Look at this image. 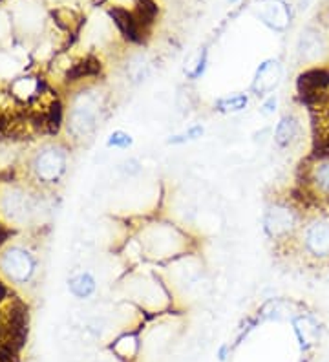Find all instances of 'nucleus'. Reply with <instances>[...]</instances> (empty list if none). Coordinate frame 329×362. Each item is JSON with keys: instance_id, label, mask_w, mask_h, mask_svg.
<instances>
[{"instance_id": "9", "label": "nucleus", "mask_w": 329, "mask_h": 362, "mask_svg": "<svg viewBox=\"0 0 329 362\" xmlns=\"http://www.w3.org/2000/svg\"><path fill=\"white\" fill-rule=\"evenodd\" d=\"M282 79V66L278 61H267L263 62L262 66L256 71V81H255V88L260 90V92H267V90H272L280 83Z\"/></svg>"}, {"instance_id": "12", "label": "nucleus", "mask_w": 329, "mask_h": 362, "mask_svg": "<svg viewBox=\"0 0 329 362\" xmlns=\"http://www.w3.org/2000/svg\"><path fill=\"white\" fill-rule=\"evenodd\" d=\"M294 329H296V335H299L302 346H311L316 342V337H318V327L313 322L311 318L300 317L294 320Z\"/></svg>"}, {"instance_id": "16", "label": "nucleus", "mask_w": 329, "mask_h": 362, "mask_svg": "<svg viewBox=\"0 0 329 362\" xmlns=\"http://www.w3.org/2000/svg\"><path fill=\"white\" fill-rule=\"evenodd\" d=\"M272 106H277V99L275 98H271L267 103H265V106H263L265 110L263 112H265V114H271V112H275V108H272Z\"/></svg>"}, {"instance_id": "13", "label": "nucleus", "mask_w": 329, "mask_h": 362, "mask_svg": "<svg viewBox=\"0 0 329 362\" xmlns=\"http://www.w3.org/2000/svg\"><path fill=\"white\" fill-rule=\"evenodd\" d=\"M70 289L75 296H79V298H88V296L96 291V280H93L92 274L81 273L70 280Z\"/></svg>"}, {"instance_id": "14", "label": "nucleus", "mask_w": 329, "mask_h": 362, "mask_svg": "<svg viewBox=\"0 0 329 362\" xmlns=\"http://www.w3.org/2000/svg\"><path fill=\"white\" fill-rule=\"evenodd\" d=\"M246 105H247V98L246 95H241V93L233 95V98L219 99V101L216 103L218 110H221V112H238V110H241V108H246Z\"/></svg>"}, {"instance_id": "3", "label": "nucleus", "mask_w": 329, "mask_h": 362, "mask_svg": "<svg viewBox=\"0 0 329 362\" xmlns=\"http://www.w3.org/2000/svg\"><path fill=\"white\" fill-rule=\"evenodd\" d=\"M33 170L42 181H57L66 170V156L57 148H44L33 161Z\"/></svg>"}, {"instance_id": "15", "label": "nucleus", "mask_w": 329, "mask_h": 362, "mask_svg": "<svg viewBox=\"0 0 329 362\" xmlns=\"http://www.w3.org/2000/svg\"><path fill=\"white\" fill-rule=\"evenodd\" d=\"M132 145L130 134L123 132V130H115L112 136L108 137V146H117V148H127Z\"/></svg>"}, {"instance_id": "17", "label": "nucleus", "mask_w": 329, "mask_h": 362, "mask_svg": "<svg viewBox=\"0 0 329 362\" xmlns=\"http://www.w3.org/2000/svg\"><path fill=\"white\" fill-rule=\"evenodd\" d=\"M231 2H236V0H231Z\"/></svg>"}, {"instance_id": "11", "label": "nucleus", "mask_w": 329, "mask_h": 362, "mask_svg": "<svg viewBox=\"0 0 329 362\" xmlns=\"http://www.w3.org/2000/svg\"><path fill=\"white\" fill-rule=\"evenodd\" d=\"M112 17H114L119 30L123 31L128 39L139 40V18L136 15L128 13V11H125L121 8H114L112 9Z\"/></svg>"}, {"instance_id": "4", "label": "nucleus", "mask_w": 329, "mask_h": 362, "mask_svg": "<svg viewBox=\"0 0 329 362\" xmlns=\"http://www.w3.org/2000/svg\"><path fill=\"white\" fill-rule=\"evenodd\" d=\"M258 17L263 24L277 31H284L291 24V8L284 0H262L258 8Z\"/></svg>"}, {"instance_id": "2", "label": "nucleus", "mask_w": 329, "mask_h": 362, "mask_svg": "<svg viewBox=\"0 0 329 362\" xmlns=\"http://www.w3.org/2000/svg\"><path fill=\"white\" fill-rule=\"evenodd\" d=\"M0 265L15 282H26L31 279V274L35 273V260L30 252L21 247L8 249L0 258Z\"/></svg>"}, {"instance_id": "10", "label": "nucleus", "mask_w": 329, "mask_h": 362, "mask_svg": "<svg viewBox=\"0 0 329 362\" xmlns=\"http://www.w3.org/2000/svg\"><path fill=\"white\" fill-rule=\"evenodd\" d=\"M300 132L299 119L294 115H284L277 127V132H275V141L278 143V146H287L296 139Z\"/></svg>"}, {"instance_id": "8", "label": "nucleus", "mask_w": 329, "mask_h": 362, "mask_svg": "<svg viewBox=\"0 0 329 362\" xmlns=\"http://www.w3.org/2000/svg\"><path fill=\"white\" fill-rule=\"evenodd\" d=\"M309 183L316 194L329 198V152L318 154L309 173Z\"/></svg>"}, {"instance_id": "7", "label": "nucleus", "mask_w": 329, "mask_h": 362, "mask_svg": "<svg viewBox=\"0 0 329 362\" xmlns=\"http://www.w3.org/2000/svg\"><path fill=\"white\" fill-rule=\"evenodd\" d=\"M96 108L97 103L92 98L83 99L79 105L75 106L74 115H71V129H74V132L83 136V134H88L96 127Z\"/></svg>"}, {"instance_id": "6", "label": "nucleus", "mask_w": 329, "mask_h": 362, "mask_svg": "<svg viewBox=\"0 0 329 362\" xmlns=\"http://www.w3.org/2000/svg\"><path fill=\"white\" fill-rule=\"evenodd\" d=\"M325 49H328V40L321 31L313 30V28L304 31L299 45V53L302 61H316L324 55Z\"/></svg>"}, {"instance_id": "5", "label": "nucleus", "mask_w": 329, "mask_h": 362, "mask_svg": "<svg viewBox=\"0 0 329 362\" xmlns=\"http://www.w3.org/2000/svg\"><path fill=\"white\" fill-rule=\"evenodd\" d=\"M296 223L299 220H296L294 211H291L289 207H282V205L272 207L265 216V229L272 236H285V234L293 233L296 229Z\"/></svg>"}, {"instance_id": "1", "label": "nucleus", "mask_w": 329, "mask_h": 362, "mask_svg": "<svg viewBox=\"0 0 329 362\" xmlns=\"http://www.w3.org/2000/svg\"><path fill=\"white\" fill-rule=\"evenodd\" d=\"M304 249L311 258L318 262L329 260V220H313L304 230Z\"/></svg>"}]
</instances>
